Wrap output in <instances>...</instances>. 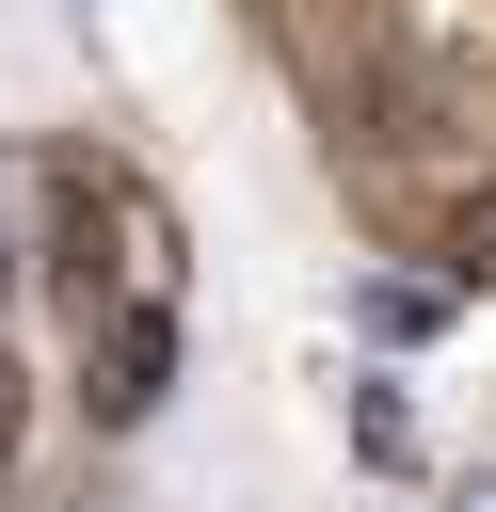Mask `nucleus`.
<instances>
[{"instance_id":"5","label":"nucleus","mask_w":496,"mask_h":512,"mask_svg":"<svg viewBox=\"0 0 496 512\" xmlns=\"http://www.w3.org/2000/svg\"><path fill=\"white\" fill-rule=\"evenodd\" d=\"M0 272H16V256H0Z\"/></svg>"},{"instance_id":"1","label":"nucleus","mask_w":496,"mask_h":512,"mask_svg":"<svg viewBox=\"0 0 496 512\" xmlns=\"http://www.w3.org/2000/svg\"><path fill=\"white\" fill-rule=\"evenodd\" d=\"M112 224H128V256H112V288H80V416L144 432L176 384V224H160V192H112Z\"/></svg>"},{"instance_id":"3","label":"nucleus","mask_w":496,"mask_h":512,"mask_svg":"<svg viewBox=\"0 0 496 512\" xmlns=\"http://www.w3.org/2000/svg\"><path fill=\"white\" fill-rule=\"evenodd\" d=\"M16 432H32V368L0 352V480H16Z\"/></svg>"},{"instance_id":"4","label":"nucleus","mask_w":496,"mask_h":512,"mask_svg":"<svg viewBox=\"0 0 496 512\" xmlns=\"http://www.w3.org/2000/svg\"><path fill=\"white\" fill-rule=\"evenodd\" d=\"M464 512H496V496H464Z\"/></svg>"},{"instance_id":"2","label":"nucleus","mask_w":496,"mask_h":512,"mask_svg":"<svg viewBox=\"0 0 496 512\" xmlns=\"http://www.w3.org/2000/svg\"><path fill=\"white\" fill-rule=\"evenodd\" d=\"M448 272H464V288H496V192H464V208H448Z\"/></svg>"}]
</instances>
